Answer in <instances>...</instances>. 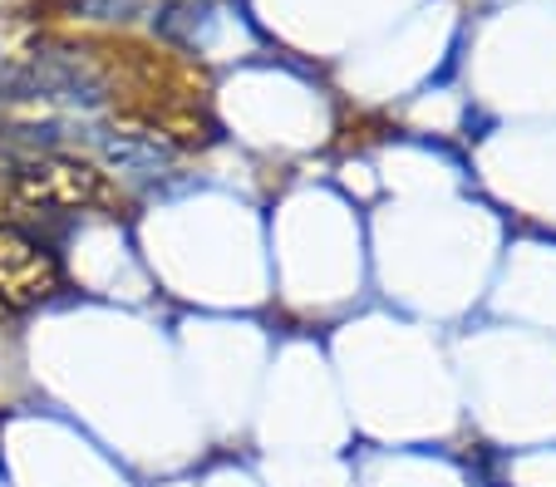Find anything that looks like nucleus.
I'll return each instance as SVG.
<instances>
[{
  "label": "nucleus",
  "mask_w": 556,
  "mask_h": 487,
  "mask_svg": "<svg viewBox=\"0 0 556 487\" xmlns=\"http://www.w3.org/2000/svg\"><path fill=\"white\" fill-rule=\"evenodd\" d=\"M5 188L21 207L54 217L99 213V207L114 202V188H109L104 172L89 158H74V153H25L5 168Z\"/></svg>",
  "instance_id": "1"
},
{
  "label": "nucleus",
  "mask_w": 556,
  "mask_h": 487,
  "mask_svg": "<svg viewBox=\"0 0 556 487\" xmlns=\"http://www.w3.org/2000/svg\"><path fill=\"white\" fill-rule=\"evenodd\" d=\"M5 89H11L5 99H50V104H74V108H99L109 99L104 69H94L85 54L74 50H50L25 60L21 69H11Z\"/></svg>",
  "instance_id": "2"
},
{
  "label": "nucleus",
  "mask_w": 556,
  "mask_h": 487,
  "mask_svg": "<svg viewBox=\"0 0 556 487\" xmlns=\"http://www.w3.org/2000/svg\"><path fill=\"white\" fill-rule=\"evenodd\" d=\"M60 291V261L54 252L30 236L25 227L0 222V306L5 310H30Z\"/></svg>",
  "instance_id": "3"
},
{
  "label": "nucleus",
  "mask_w": 556,
  "mask_h": 487,
  "mask_svg": "<svg viewBox=\"0 0 556 487\" xmlns=\"http://www.w3.org/2000/svg\"><path fill=\"white\" fill-rule=\"evenodd\" d=\"M89 143H94L99 153H104L109 168H118L124 178H163V172L173 168V149L163 143V138L153 133H138V128H94L89 133Z\"/></svg>",
  "instance_id": "4"
},
{
  "label": "nucleus",
  "mask_w": 556,
  "mask_h": 487,
  "mask_svg": "<svg viewBox=\"0 0 556 487\" xmlns=\"http://www.w3.org/2000/svg\"><path fill=\"white\" fill-rule=\"evenodd\" d=\"M217 5L212 0H168L157 5L153 30L163 35L168 44H182V50H207L217 40Z\"/></svg>",
  "instance_id": "5"
},
{
  "label": "nucleus",
  "mask_w": 556,
  "mask_h": 487,
  "mask_svg": "<svg viewBox=\"0 0 556 487\" xmlns=\"http://www.w3.org/2000/svg\"><path fill=\"white\" fill-rule=\"evenodd\" d=\"M74 11L85 15V21H134L143 11V0H74Z\"/></svg>",
  "instance_id": "6"
}]
</instances>
